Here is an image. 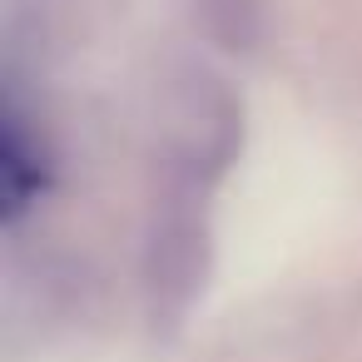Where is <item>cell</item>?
Returning <instances> with one entry per match:
<instances>
[{
  "label": "cell",
  "mask_w": 362,
  "mask_h": 362,
  "mask_svg": "<svg viewBox=\"0 0 362 362\" xmlns=\"http://www.w3.org/2000/svg\"><path fill=\"white\" fill-rule=\"evenodd\" d=\"M209 273V223L199 204V179H184L149 223V248H144V283L159 322H174L189 313Z\"/></svg>",
  "instance_id": "1"
},
{
  "label": "cell",
  "mask_w": 362,
  "mask_h": 362,
  "mask_svg": "<svg viewBox=\"0 0 362 362\" xmlns=\"http://www.w3.org/2000/svg\"><path fill=\"white\" fill-rule=\"evenodd\" d=\"M45 174H50V164H45L40 139L25 129L21 110L6 105V124H0V199H6V218L11 223L40 199Z\"/></svg>",
  "instance_id": "2"
}]
</instances>
